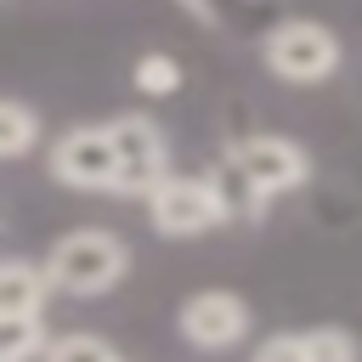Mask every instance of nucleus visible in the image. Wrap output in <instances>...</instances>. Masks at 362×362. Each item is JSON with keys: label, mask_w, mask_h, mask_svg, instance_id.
<instances>
[{"label": "nucleus", "mask_w": 362, "mask_h": 362, "mask_svg": "<svg viewBox=\"0 0 362 362\" xmlns=\"http://www.w3.org/2000/svg\"><path fill=\"white\" fill-rule=\"evenodd\" d=\"M305 181H311V153L300 141H288V136H272V130L238 136L226 147L221 170H215V187H221L232 221L238 215H260L266 204L300 192Z\"/></svg>", "instance_id": "f257e3e1"}, {"label": "nucleus", "mask_w": 362, "mask_h": 362, "mask_svg": "<svg viewBox=\"0 0 362 362\" xmlns=\"http://www.w3.org/2000/svg\"><path fill=\"white\" fill-rule=\"evenodd\" d=\"M45 272H51V288L57 294H74V300H96L107 288L124 283L130 272V249L124 238L102 232V226H79V232H62L45 255Z\"/></svg>", "instance_id": "f03ea898"}, {"label": "nucleus", "mask_w": 362, "mask_h": 362, "mask_svg": "<svg viewBox=\"0 0 362 362\" xmlns=\"http://www.w3.org/2000/svg\"><path fill=\"white\" fill-rule=\"evenodd\" d=\"M260 62L266 74H277L283 85H322L339 74L345 62V45L328 23L317 17H283L260 34Z\"/></svg>", "instance_id": "7ed1b4c3"}, {"label": "nucleus", "mask_w": 362, "mask_h": 362, "mask_svg": "<svg viewBox=\"0 0 362 362\" xmlns=\"http://www.w3.org/2000/svg\"><path fill=\"white\" fill-rule=\"evenodd\" d=\"M147 221H153L158 238H204V232H215L221 221H232V209H226L215 175H181V170H175V175H164V181L153 187Z\"/></svg>", "instance_id": "20e7f679"}, {"label": "nucleus", "mask_w": 362, "mask_h": 362, "mask_svg": "<svg viewBox=\"0 0 362 362\" xmlns=\"http://www.w3.org/2000/svg\"><path fill=\"white\" fill-rule=\"evenodd\" d=\"M107 136H113V153H119V187H113V198H141L147 204L153 187L164 175H175L170 170V141H164L158 119H147V113H113Z\"/></svg>", "instance_id": "39448f33"}, {"label": "nucleus", "mask_w": 362, "mask_h": 362, "mask_svg": "<svg viewBox=\"0 0 362 362\" xmlns=\"http://www.w3.org/2000/svg\"><path fill=\"white\" fill-rule=\"evenodd\" d=\"M45 164H51V181L68 192H113L119 187V153H113L107 124H68L51 141Z\"/></svg>", "instance_id": "423d86ee"}, {"label": "nucleus", "mask_w": 362, "mask_h": 362, "mask_svg": "<svg viewBox=\"0 0 362 362\" xmlns=\"http://www.w3.org/2000/svg\"><path fill=\"white\" fill-rule=\"evenodd\" d=\"M249 328H255V311L232 288H198L175 311V334L192 351H232L238 339H249Z\"/></svg>", "instance_id": "0eeeda50"}, {"label": "nucleus", "mask_w": 362, "mask_h": 362, "mask_svg": "<svg viewBox=\"0 0 362 362\" xmlns=\"http://www.w3.org/2000/svg\"><path fill=\"white\" fill-rule=\"evenodd\" d=\"M51 272L45 260H28V255H6L0 260V317H45V300H51Z\"/></svg>", "instance_id": "6e6552de"}, {"label": "nucleus", "mask_w": 362, "mask_h": 362, "mask_svg": "<svg viewBox=\"0 0 362 362\" xmlns=\"http://www.w3.org/2000/svg\"><path fill=\"white\" fill-rule=\"evenodd\" d=\"M34 147H40V113H34L23 96H6V102H0V158L17 164V158H28Z\"/></svg>", "instance_id": "1a4fd4ad"}, {"label": "nucleus", "mask_w": 362, "mask_h": 362, "mask_svg": "<svg viewBox=\"0 0 362 362\" xmlns=\"http://www.w3.org/2000/svg\"><path fill=\"white\" fill-rule=\"evenodd\" d=\"M51 339H45V322L40 317H0V362H45Z\"/></svg>", "instance_id": "9d476101"}, {"label": "nucleus", "mask_w": 362, "mask_h": 362, "mask_svg": "<svg viewBox=\"0 0 362 362\" xmlns=\"http://www.w3.org/2000/svg\"><path fill=\"white\" fill-rule=\"evenodd\" d=\"M130 85L141 96H170V90H181V62L170 51H141L136 68H130Z\"/></svg>", "instance_id": "9b49d317"}, {"label": "nucleus", "mask_w": 362, "mask_h": 362, "mask_svg": "<svg viewBox=\"0 0 362 362\" xmlns=\"http://www.w3.org/2000/svg\"><path fill=\"white\" fill-rule=\"evenodd\" d=\"M305 362H362V345L351 328L322 322V328H305Z\"/></svg>", "instance_id": "f8f14e48"}, {"label": "nucleus", "mask_w": 362, "mask_h": 362, "mask_svg": "<svg viewBox=\"0 0 362 362\" xmlns=\"http://www.w3.org/2000/svg\"><path fill=\"white\" fill-rule=\"evenodd\" d=\"M45 362H124V356L102 334H62V339H51Z\"/></svg>", "instance_id": "ddd939ff"}, {"label": "nucleus", "mask_w": 362, "mask_h": 362, "mask_svg": "<svg viewBox=\"0 0 362 362\" xmlns=\"http://www.w3.org/2000/svg\"><path fill=\"white\" fill-rule=\"evenodd\" d=\"M249 362H305V328H300V334L288 328V334H272V339H260Z\"/></svg>", "instance_id": "4468645a"}, {"label": "nucleus", "mask_w": 362, "mask_h": 362, "mask_svg": "<svg viewBox=\"0 0 362 362\" xmlns=\"http://www.w3.org/2000/svg\"><path fill=\"white\" fill-rule=\"evenodd\" d=\"M124 362H130V356H124Z\"/></svg>", "instance_id": "2eb2a0df"}]
</instances>
